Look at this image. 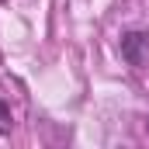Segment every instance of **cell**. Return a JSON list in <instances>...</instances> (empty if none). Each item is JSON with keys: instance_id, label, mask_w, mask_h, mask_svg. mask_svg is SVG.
Masks as SVG:
<instances>
[{"instance_id": "obj_1", "label": "cell", "mask_w": 149, "mask_h": 149, "mask_svg": "<svg viewBox=\"0 0 149 149\" xmlns=\"http://www.w3.org/2000/svg\"><path fill=\"white\" fill-rule=\"evenodd\" d=\"M121 56H125V63L142 66L149 56V31H128L121 38Z\"/></svg>"}, {"instance_id": "obj_2", "label": "cell", "mask_w": 149, "mask_h": 149, "mask_svg": "<svg viewBox=\"0 0 149 149\" xmlns=\"http://www.w3.org/2000/svg\"><path fill=\"white\" fill-rule=\"evenodd\" d=\"M10 128H14V118H10V108L0 101V135H10Z\"/></svg>"}]
</instances>
